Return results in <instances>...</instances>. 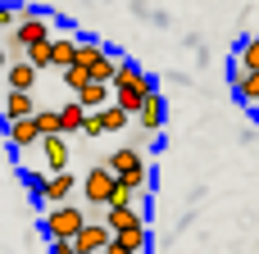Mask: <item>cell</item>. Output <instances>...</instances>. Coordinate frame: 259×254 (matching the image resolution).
I'll return each mask as SVG.
<instances>
[{"instance_id": "1", "label": "cell", "mask_w": 259, "mask_h": 254, "mask_svg": "<svg viewBox=\"0 0 259 254\" xmlns=\"http://www.w3.org/2000/svg\"><path fill=\"white\" fill-rule=\"evenodd\" d=\"M18 177L27 182L32 200L46 205V209H50V205H68V195L77 191V177H73V173H32V168H27V173H18Z\"/></svg>"}, {"instance_id": "2", "label": "cell", "mask_w": 259, "mask_h": 254, "mask_svg": "<svg viewBox=\"0 0 259 254\" xmlns=\"http://www.w3.org/2000/svg\"><path fill=\"white\" fill-rule=\"evenodd\" d=\"M114 64H118V55H114V50H105L100 41H77V59H73V68H82V73H87V82H105V86H109Z\"/></svg>"}, {"instance_id": "3", "label": "cell", "mask_w": 259, "mask_h": 254, "mask_svg": "<svg viewBox=\"0 0 259 254\" xmlns=\"http://www.w3.org/2000/svg\"><path fill=\"white\" fill-rule=\"evenodd\" d=\"M105 168H109L123 186H137V191H146V186H150V168H146L141 150H132V145H118V150L105 159Z\"/></svg>"}, {"instance_id": "4", "label": "cell", "mask_w": 259, "mask_h": 254, "mask_svg": "<svg viewBox=\"0 0 259 254\" xmlns=\"http://www.w3.org/2000/svg\"><path fill=\"white\" fill-rule=\"evenodd\" d=\"M82 223H87V209H77V205H50V214L41 218V236L46 241H73L82 232Z\"/></svg>"}, {"instance_id": "5", "label": "cell", "mask_w": 259, "mask_h": 254, "mask_svg": "<svg viewBox=\"0 0 259 254\" xmlns=\"http://www.w3.org/2000/svg\"><path fill=\"white\" fill-rule=\"evenodd\" d=\"M114 186H118V177H114L105 164L87 168V177H82V195H87V205H91V209H105V205H109V195H114Z\"/></svg>"}, {"instance_id": "6", "label": "cell", "mask_w": 259, "mask_h": 254, "mask_svg": "<svg viewBox=\"0 0 259 254\" xmlns=\"http://www.w3.org/2000/svg\"><path fill=\"white\" fill-rule=\"evenodd\" d=\"M36 114V95L32 91H0V123H18V118H32Z\"/></svg>"}, {"instance_id": "7", "label": "cell", "mask_w": 259, "mask_h": 254, "mask_svg": "<svg viewBox=\"0 0 259 254\" xmlns=\"http://www.w3.org/2000/svg\"><path fill=\"white\" fill-rule=\"evenodd\" d=\"M109 236H114V232H109L105 223L87 218V223H82V232L73 236V250H82V254H105V245H109Z\"/></svg>"}, {"instance_id": "8", "label": "cell", "mask_w": 259, "mask_h": 254, "mask_svg": "<svg viewBox=\"0 0 259 254\" xmlns=\"http://www.w3.org/2000/svg\"><path fill=\"white\" fill-rule=\"evenodd\" d=\"M36 150H41V164H46V173H68V159H73V150H68V141H64V136H46V141H36Z\"/></svg>"}, {"instance_id": "9", "label": "cell", "mask_w": 259, "mask_h": 254, "mask_svg": "<svg viewBox=\"0 0 259 254\" xmlns=\"http://www.w3.org/2000/svg\"><path fill=\"white\" fill-rule=\"evenodd\" d=\"M164 118H168V105H164V95H159V91H155V95H146V105L137 109V123H141V132L159 136V132H164Z\"/></svg>"}, {"instance_id": "10", "label": "cell", "mask_w": 259, "mask_h": 254, "mask_svg": "<svg viewBox=\"0 0 259 254\" xmlns=\"http://www.w3.org/2000/svg\"><path fill=\"white\" fill-rule=\"evenodd\" d=\"M32 86H36V73L23 59H9V68L0 73V91H32Z\"/></svg>"}, {"instance_id": "11", "label": "cell", "mask_w": 259, "mask_h": 254, "mask_svg": "<svg viewBox=\"0 0 259 254\" xmlns=\"http://www.w3.org/2000/svg\"><path fill=\"white\" fill-rule=\"evenodd\" d=\"M77 41H82V36H73V32L50 36V68H73V59H77Z\"/></svg>"}, {"instance_id": "12", "label": "cell", "mask_w": 259, "mask_h": 254, "mask_svg": "<svg viewBox=\"0 0 259 254\" xmlns=\"http://www.w3.org/2000/svg\"><path fill=\"white\" fill-rule=\"evenodd\" d=\"M100 223L118 236V232H127V227H146V214H141V209H114V205H109V209L100 214Z\"/></svg>"}, {"instance_id": "13", "label": "cell", "mask_w": 259, "mask_h": 254, "mask_svg": "<svg viewBox=\"0 0 259 254\" xmlns=\"http://www.w3.org/2000/svg\"><path fill=\"white\" fill-rule=\"evenodd\" d=\"M5 132H9V150H14V155H23V150H32V145L41 141V136H36V127H32V118H18V123H9Z\"/></svg>"}, {"instance_id": "14", "label": "cell", "mask_w": 259, "mask_h": 254, "mask_svg": "<svg viewBox=\"0 0 259 254\" xmlns=\"http://www.w3.org/2000/svg\"><path fill=\"white\" fill-rule=\"evenodd\" d=\"M77 105H82L87 114H96V109H105V105H109V86H105V82H87V86L77 91Z\"/></svg>"}, {"instance_id": "15", "label": "cell", "mask_w": 259, "mask_h": 254, "mask_svg": "<svg viewBox=\"0 0 259 254\" xmlns=\"http://www.w3.org/2000/svg\"><path fill=\"white\" fill-rule=\"evenodd\" d=\"M82 123H87V109L77 100L59 109V136H82Z\"/></svg>"}, {"instance_id": "16", "label": "cell", "mask_w": 259, "mask_h": 254, "mask_svg": "<svg viewBox=\"0 0 259 254\" xmlns=\"http://www.w3.org/2000/svg\"><path fill=\"white\" fill-rule=\"evenodd\" d=\"M32 127H36V136L46 141V136H59V109H50V105H36V114H32Z\"/></svg>"}, {"instance_id": "17", "label": "cell", "mask_w": 259, "mask_h": 254, "mask_svg": "<svg viewBox=\"0 0 259 254\" xmlns=\"http://www.w3.org/2000/svg\"><path fill=\"white\" fill-rule=\"evenodd\" d=\"M237 68H241V73H259V32H250V36L241 41V50H237Z\"/></svg>"}, {"instance_id": "18", "label": "cell", "mask_w": 259, "mask_h": 254, "mask_svg": "<svg viewBox=\"0 0 259 254\" xmlns=\"http://www.w3.org/2000/svg\"><path fill=\"white\" fill-rule=\"evenodd\" d=\"M232 91H237L241 105H255L259 109V73H241V77L232 82Z\"/></svg>"}, {"instance_id": "19", "label": "cell", "mask_w": 259, "mask_h": 254, "mask_svg": "<svg viewBox=\"0 0 259 254\" xmlns=\"http://www.w3.org/2000/svg\"><path fill=\"white\" fill-rule=\"evenodd\" d=\"M23 64H27L32 73L50 68V41H36V45H27V50H23Z\"/></svg>"}, {"instance_id": "20", "label": "cell", "mask_w": 259, "mask_h": 254, "mask_svg": "<svg viewBox=\"0 0 259 254\" xmlns=\"http://www.w3.org/2000/svg\"><path fill=\"white\" fill-rule=\"evenodd\" d=\"M96 118H100V132H123V127H127V114H123L118 105H105V109H96Z\"/></svg>"}, {"instance_id": "21", "label": "cell", "mask_w": 259, "mask_h": 254, "mask_svg": "<svg viewBox=\"0 0 259 254\" xmlns=\"http://www.w3.org/2000/svg\"><path fill=\"white\" fill-rule=\"evenodd\" d=\"M64 86H68V91L77 95V91L87 86V73H82V68H64Z\"/></svg>"}, {"instance_id": "22", "label": "cell", "mask_w": 259, "mask_h": 254, "mask_svg": "<svg viewBox=\"0 0 259 254\" xmlns=\"http://www.w3.org/2000/svg\"><path fill=\"white\" fill-rule=\"evenodd\" d=\"M14 18H18V5H5V0H0V36L14 27Z\"/></svg>"}, {"instance_id": "23", "label": "cell", "mask_w": 259, "mask_h": 254, "mask_svg": "<svg viewBox=\"0 0 259 254\" xmlns=\"http://www.w3.org/2000/svg\"><path fill=\"white\" fill-rule=\"evenodd\" d=\"M82 136H105V132H100V118H96V114H87V123H82Z\"/></svg>"}, {"instance_id": "24", "label": "cell", "mask_w": 259, "mask_h": 254, "mask_svg": "<svg viewBox=\"0 0 259 254\" xmlns=\"http://www.w3.org/2000/svg\"><path fill=\"white\" fill-rule=\"evenodd\" d=\"M132 9H137V14H141V18H150V14H155V9H150V5H146V0H132Z\"/></svg>"}, {"instance_id": "25", "label": "cell", "mask_w": 259, "mask_h": 254, "mask_svg": "<svg viewBox=\"0 0 259 254\" xmlns=\"http://www.w3.org/2000/svg\"><path fill=\"white\" fill-rule=\"evenodd\" d=\"M5 68H9V55H5V45H0V73H5Z\"/></svg>"}]
</instances>
